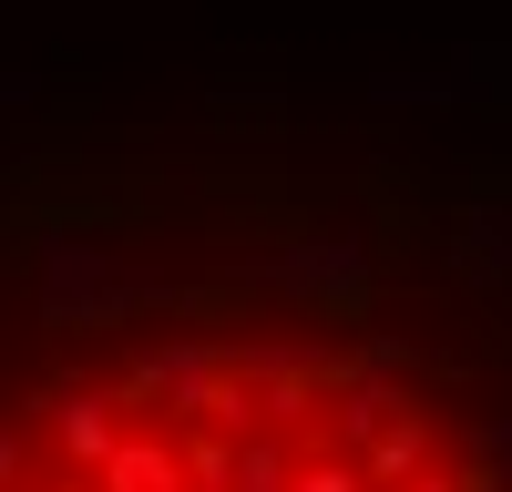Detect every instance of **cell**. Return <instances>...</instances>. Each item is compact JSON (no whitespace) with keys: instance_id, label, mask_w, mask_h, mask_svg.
I'll return each instance as SVG.
<instances>
[{"instance_id":"cell-1","label":"cell","mask_w":512,"mask_h":492,"mask_svg":"<svg viewBox=\"0 0 512 492\" xmlns=\"http://www.w3.org/2000/svg\"><path fill=\"white\" fill-rule=\"evenodd\" d=\"M267 287H277V298H297V308H318V318H359L369 287H379V246H359V236L277 246V257H267Z\"/></svg>"},{"instance_id":"cell-2","label":"cell","mask_w":512,"mask_h":492,"mask_svg":"<svg viewBox=\"0 0 512 492\" xmlns=\"http://www.w3.org/2000/svg\"><path fill=\"white\" fill-rule=\"evenodd\" d=\"M461 246H472V267L512 277V216H502V205H472V216H461Z\"/></svg>"},{"instance_id":"cell-3","label":"cell","mask_w":512,"mask_h":492,"mask_svg":"<svg viewBox=\"0 0 512 492\" xmlns=\"http://www.w3.org/2000/svg\"><path fill=\"white\" fill-rule=\"evenodd\" d=\"M461 462H482V472H502V482H512V400L492 410V421L461 431Z\"/></svg>"}]
</instances>
